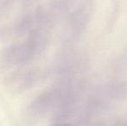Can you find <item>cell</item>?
Returning a JSON list of instances; mask_svg holds the SVG:
<instances>
[{
	"mask_svg": "<svg viewBox=\"0 0 127 126\" xmlns=\"http://www.w3.org/2000/svg\"><path fill=\"white\" fill-rule=\"evenodd\" d=\"M55 126H68L67 125H55Z\"/></svg>",
	"mask_w": 127,
	"mask_h": 126,
	"instance_id": "6da1fadb",
	"label": "cell"
}]
</instances>
